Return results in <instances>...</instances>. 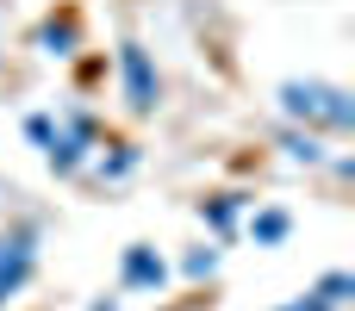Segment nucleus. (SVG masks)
Masks as SVG:
<instances>
[{"label":"nucleus","instance_id":"f257e3e1","mask_svg":"<svg viewBox=\"0 0 355 311\" xmlns=\"http://www.w3.org/2000/svg\"><path fill=\"white\" fill-rule=\"evenodd\" d=\"M275 106H281V118L287 125H300V131H331V137H343L355 131V94L349 87H337V81H281L275 87Z\"/></svg>","mask_w":355,"mask_h":311},{"label":"nucleus","instance_id":"f03ea898","mask_svg":"<svg viewBox=\"0 0 355 311\" xmlns=\"http://www.w3.org/2000/svg\"><path fill=\"white\" fill-rule=\"evenodd\" d=\"M94 150H100V118H94L87 106H69V112L56 118V137H50L44 162H50L56 175H81Z\"/></svg>","mask_w":355,"mask_h":311},{"label":"nucleus","instance_id":"7ed1b4c3","mask_svg":"<svg viewBox=\"0 0 355 311\" xmlns=\"http://www.w3.org/2000/svg\"><path fill=\"white\" fill-rule=\"evenodd\" d=\"M119 87H125V112H131V118H156V106H162V75H156V62H150V50H144L137 37L119 44Z\"/></svg>","mask_w":355,"mask_h":311},{"label":"nucleus","instance_id":"20e7f679","mask_svg":"<svg viewBox=\"0 0 355 311\" xmlns=\"http://www.w3.org/2000/svg\"><path fill=\"white\" fill-rule=\"evenodd\" d=\"M37 274V224H6L0 231V311L12 305Z\"/></svg>","mask_w":355,"mask_h":311},{"label":"nucleus","instance_id":"39448f33","mask_svg":"<svg viewBox=\"0 0 355 311\" xmlns=\"http://www.w3.org/2000/svg\"><path fill=\"white\" fill-rule=\"evenodd\" d=\"M168 274H175V268H168L150 243H131V249L119 256V287H125V293H162Z\"/></svg>","mask_w":355,"mask_h":311},{"label":"nucleus","instance_id":"423d86ee","mask_svg":"<svg viewBox=\"0 0 355 311\" xmlns=\"http://www.w3.org/2000/svg\"><path fill=\"white\" fill-rule=\"evenodd\" d=\"M355 299V274L349 268H331V274H318L300 299H287V305H275V311H343Z\"/></svg>","mask_w":355,"mask_h":311},{"label":"nucleus","instance_id":"0eeeda50","mask_svg":"<svg viewBox=\"0 0 355 311\" xmlns=\"http://www.w3.org/2000/svg\"><path fill=\"white\" fill-rule=\"evenodd\" d=\"M31 44H37L44 56H75V50H81V12H75V6L44 12V19H37V31H31Z\"/></svg>","mask_w":355,"mask_h":311},{"label":"nucleus","instance_id":"6e6552de","mask_svg":"<svg viewBox=\"0 0 355 311\" xmlns=\"http://www.w3.org/2000/svg\"><path fill=\"white\" fill-rule=\"evenodd\" d=\"M281 150H287V162H300V168H331V143H324L318 131L287 125V131H281Z\"/></svg>","mask_w":355,"mask_h":311},{"label":"nucleus","instance_id":"1a4fd4ad","mask_svg":"<svg viewBox=\"0 0 355 311\" xmlns=\"http://www.w3.org/2000/svg\"><path fill=\"white\" fill-rule=\"evenodd\" d=\"M250 237H256V249H281V243L293 237V212H287V206H262V212L250 218Z\"/></svg>","mask_w":355,"mask_h":311},{"label":"nucleus","instance_id":"9d476101","mask_svg":"<svg viewBox=\"0 0 355 311\" xmlns=\"http://www.w3.org/2000/svg\"><path fill=\"white\" fill-rule=\"evenodd\" d=\"M200 218L225 237V231H237V218H243V193H212V199H200Z\"/></svg>","mask_w":355,"mask_h":311},{"label":"nucleus","instance_id":"9b49d317","mask_svg":"<svg viewBox=\"0 0 355 311\" xmlns=\"http://www.w3.org/2000/svg\"><path fill=\"white\" fill-rule=\"evenodd\" d=\"M137 162H144V156H137V143H112V156L100 150V162H94V175H100V181H125V175H131Z\"/></svg>","mask_w":355,"mask_h":311},{"label":"nucleus","instance_id":"f8f14e48","mask_svg":"<svg viewBox=\"0 0 355 311\" xmlns=\"http://www.w3.org/2000/svg\"><path fill=\"white\" fill-rule=\"evenodd\" d=\"M181 274H187V281H212V274H218V249H206V243L187 249V256H181Z\"/></svg>","mask_w":355,"mask_h":311},{"label":"nucleus","instance_id":"ddd939ff","mask_svg":"<svg viewBox=\"0 0 355 311\" xmlns=\"http://www.w3.org/2000/svg\"><path fill=\"white\" fill-rule=\"evenodd\" d=\"M25 137H31L37 150H50V137H56V112H31V118H25Z\"/></svg>","mask_w":355,"mask_h":311},{"label":"nucleus","instance_id":"4468645a","mask_svg":"<svg viewBox=\"0 0 355 311\" xmlns=\"http://www.w3.org/2000/svg\"><path fill=\"white\" fill-rule=\"evenodd\" d=\"M156 311H212L206 299H175V305H156Z\"/></svg>","mask_w":355,"mask_h":311},{"label":"nucleus","instance_id":"2eb2a0df","mask_svg":"<svg viewBox=\"0 0 355 311\" xmlns=\"http://www.w3.org/2000/svg\"><path fill=\"white\" fill-rule=\"evenodd\" d=\"M87 311H119V299H106V293H100V299H94Z\"/></svg>","mask_w":355,"mask_h":311}]
</instances>
